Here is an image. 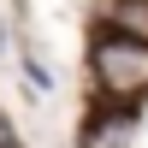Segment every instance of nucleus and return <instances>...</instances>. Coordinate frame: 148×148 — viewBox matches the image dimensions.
<instances>
[{"label":"nucleus","mask_w":148,"mask_h":148,"mask_svg":"<svg viewBox=\"0 0 148 148\" xmlns=\"http://www.w3.org/2000/svg\"><path fill=\"white\" fill-rule=\"evenodd\" d=\"M89 77L101 95H113V101H130V95L148 89V42L130 30H119V24H107V30H95L89 42Z\"/></svg>","instance_id":"f257e3e1"},{"label":"nucleus","mask_w":148,"mask_h":148,"mask_svg":"<svg viewBox=\"0 0 148 148\" xmlns=\"http://www.w3.org/2000/svg\"><path fill=\"white\" fill-rule=\"evenodd\" d=\"M130 142V113L119 107V113H101L95 107L89 125H83V148H125Z\"/></svg>","instance_id":"f03ea898"},{"label":"nucleus","mask_w":148,"mask_h":148,"mask_svg":"<svg viewBox=\"0 0 148 148\" xmlns=\"http://www.w3.org/2000/svg\"><path fill=\"white\" fill-rule=\"evenodd\" d=\"M0 148H24L18 136H12V125H0Z\"/></svg>","instance_id":"7ed1b4c3"},{"label":"nucleus","mask_w":148,"mask_h":148,"mask_svg":"<svg viewBox=\"0 0 148 148\" xmlns=\"http://www.w3.org/2000/svg\"><path fill=\"white\" fill-rule=\"evenodd\" d=\"M0 53H6V30H0Z\"/></svg>","instance_id":"20e7f679"}]
</instances>
